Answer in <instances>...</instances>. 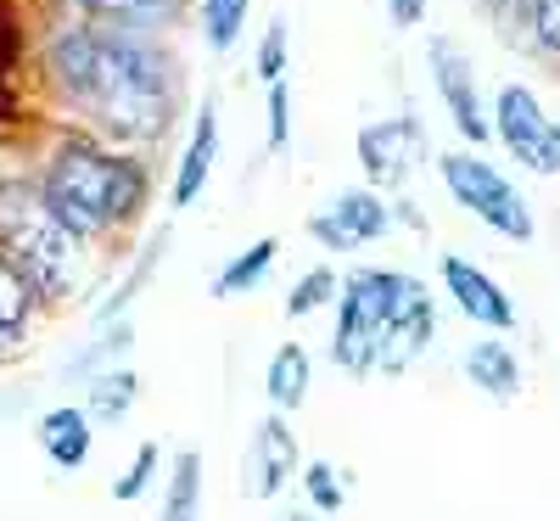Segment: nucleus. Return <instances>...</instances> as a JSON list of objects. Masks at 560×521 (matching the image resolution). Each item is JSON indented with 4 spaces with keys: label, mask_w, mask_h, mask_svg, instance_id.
I'll return each instance as SVG.
<instances>
[{
    "label": "nucleus",
    "mask_w": 560,
    "mask_h": 521,
    "mask_svg": "<svg viewBox=\"0 0 560 521\" xmlns=\"http://www.w3.org/2000/svg\"><path fill=\"white\" fill-rule=\"evenodd\" d=\"M331 298H337V275L331 269H308L292 287V298H287V314H314L319 303H331Z\"/></svg>",
    "instance_id": "22"
},
{
    "label": "nucleus",
    "mask_w": 560,
    "mask_h": 521,
    "mask_svg": "<svg viewBox=\"0 0 560 521\" xmlns=\"http://www.w3.org/2000/svg\"><path fill=\"white\" fill-rule=\"evenodd\" d=\"M152 471H158V443H140L135 449V465H129V477L113 488L118 499H140V494H147V483H152Z\"/></svg>",
    "instance_id": "25"
},
{
    "label": "nucleus",
    "mask_w": 560,
    "mask_h": 521,
    "mask_svg": "<svg viewBox=\"0 0 560 521\" xmlns=\"http://www.w3.org/2000/svg\"><path fill=\"white\" fill-rule=\"evenodd\" d=\"M308 382H314V370H308V348L303 343H280L269 370H264V387H269V404L275 409H298L308 398Z\"/></svg>",
    "instance_id": "16"
},
{
    "label": "nucleus",
    "mask_w": 560,
    "mask_h": 521,
    "mask_svg": "<svg viewBox=\"0 0 560 521\" xmlns=\"http://www.w3.org/2000/svg\"><path fill=\"white\" fill-rule=\"evenodd\" d=\"M443 287H448V298L459 303V314L471 325H488V331H510V325H516V303H510L499 280H488V269H477L471 258L448 253L443 258Z\"/></svg>",
    "instance_id": "11"
},
{
    "label": "nucleus",
    "mask_w": 560,
    "mask_h": 521,
    "mask_svg": "<svg viewBox=\"0 0 560 521\" xmlns=\"http://www.w3.org/2000/svg\"><path fill=\"white\" fill-rule=\"evenodd\" d=\"M34 280L0 253V359L7 354H18L23 343H28V314H34Z\"/></svg>",
    "instance_id": "14"
},
{
    "label": "nucleus",
    "mask_w": 560,
    "mask_h": 521,
    "mask_svg": "<svg viewBox=\"0 0 560 521\" xmlns=\"http://www.w3.org/2000/svg\"><path fill=\"white\" fill-rule=\"evenodd\" d=\"M90 23L107 28H129V34H152V28H174L185 18V0H73Z\"/></svg>",
    "instance_id": "13"
},
{
    "label": "nucleus",
    "mask_w": 560,
    "mask_h": 521,
    "mask_svg": "<svg viewBox=\"0 0 560 521\" xmlns=\"http://www.w3.org/2000/svg\"><path fill=\"white\" fill-rule=\"evenodd\" d=\"M443 185H448V197H454L465 213H477L488 230L510 235V242H533V208H527V197H522L488 158H477V152H448V158H443Z\"/></svg>",
    "instance_id": "5"
},
{
    "label": "nucleus",
    "mask_w": 560,
    "mask_h": 521,
    "mask_svg": "<svg viewBox=\"0 0 560 521\" xmlns=\"http://www.w3.org/2000/svg\"><path fill=\"white\" fill-rule=\"evenodd\" d=\"M387 12H393V23H398V28H409V23H420L427 0H387Z\"/></svg>",
    "instance_id": "28"
},
{
    "label": "nucleus",
    "mask_w": 560,
    "mask_h": 521,
    "mask_svg": "<svg viewBox=\"0 0 560 521\" xmlns=\"http://www.w3.org/2000/svg\"><path fill=\"white\" fill-rule=\"evenodd\" d=\"M427 62H432V79H438V96L448 107V118L459 124V135L471 140V147H482V140L493 135V118L482 107V90H477V73H471V57H459L454 39H432L427 45Z\"/></svg>",
    "instance_id": "8"
},
{
    "label": "nucleus",
    "mask_w": 560,
    "mask_h": 521,
    "mask_svg": "<svg viewBox=\"0 0 560 521\" xmlns=\"http://www.w3.org/2000/svg\"><path fill=\"white\" fill-rule=\"evenodd\" d=\"M269 521H314V516H308V510H275Z\"/></svg>",
    "instance_id": "29"
},
{
    "label": "nucleus",
    "mask_w": 560,
    "mask_h": 521,
    "mask_svg": "<svg viewBox=\"0 0 560 521\" xmlns=\"http://www.w3.org/2000/svg\"><path fill=\"white\" fill-rule=\"evenodd\" d=\"M493 135L499 147L516 158L533 174H560V124L538 107L533 90L522 84H504L499 102H493Z\"/></svg>",
    "instance_id": "6"
},
{
    "label": "nucleus",
    "mask_w": 560,
    "mask_h": 521,
    "mask_svg": "<svg viewBox=\"0 0 560 521\" xmlns=\"http://www.w3.org/2000/svg\"><path fill=\"white\" fill-rule=\"evenodd\" d=\"M39 443H45V454H51L62 471L84 465V454H90V420H84V409H51L39 420Z\"/></svg>",
    "instance_id": "17"
},
{
    "label": "nucleus",
    "mask_w": 560,
    "mask_h": 521,
    "mask_svg": "<svg viewBox=\"0 0 560 521\" xmlns=\"http://www.w3.org/2000/svg\"><path fill=\"white\" fill-rule=\"evenodd\" d=\"M393 224V208L376 197V192H342L337 202H325L314 219H308V235L331 253H359L370 242H382Z\"/></svg>",
    "instance_id": "7"
},
{
    "label": "nucleus",
    "mask_w": 560,
    "mask_h": 521,
    "mask_svg": "<svg viewBox=\"0 0 560 521\" xmlns=\"http://www.w3.org/2000/svg\"><path fill=\"white\" fill-rule=\"evenodd\" d=\"M242 28H247V0H202V34L213 51H230Z\"/></svg>",
    "instance_id": "21"
},
{
    "label": "nucleus",
    "mask_w": 560,
    "mask_h": 521,
    "mask_svg": "<svg viewBox=\"0 0 560 521\" xmlns=\"http://www.w3.org/2000/svg\"><path fill=\"white\" fill-rule=\"evenodd\" d=\"M269 264H275V242H253L242 258L224 264V275L213 280V298H242V292H253L258 280L269 275Z\"/></svg>",
    "instance_id": "20"
},
{
    "label": "nucleus",
    "mask_w": 560,
    "mask_h": 521,
    "mask_svg": "<svg viewBox=\"0 0 560 521\" xmlns=\"http://www.w3.org/2000/svg\"><path fill=\"white\" fill-rule=\"evenodd\" d=\"M527 18H533V39L549 57H560V0H533Z\"/></svg>",
    "instance_id": "26"
},
{
    "label": "nucleus",
    "mask_w": 560,
    "mask_h": 521,
    "mask_svg": "<svg viewBox=\"0 0 560 521\" xmlns=\"http://www.w3.org/2000/svg\"><path fill=\"white\" fill-rule=\"evenodd\" d=\"M465 375H471V387H482L488 398H516L522 393V364L504 343H477L465 354Z\"/></svg>",
    "instance_id": "15"
},
{
    "label": "nucleus",
    "mask_w": 560,
    "mask_h": 521,
    "mask_svg": "<svg viewBox=\"0 0 560 521\" xmlns=\"http://www.w3.org/2000/svg\"><path fill=\"white\" fill-rule=\"evenodd\" d=\"M213 158H219V107L202 102L197 113V129H191V147L179 158V174H174V208H191L202 197V185L213 174Z\"/></svg>",
    "instance_id": "12"
},
{
    "label": "nucleus",
    "mask_w": 560,
    "mask_h": 521,
    "mask_svg": "<svg viewBox=\"0 0 560 521\" xmlns=\"http://www.w3.org/2000/svg\"><path fill=\"white\" fill-rule=\"evenodd\" d=\"M197 510H202V460L179 454L168 477V499H163V521H197Z\"/></svg>",
    "instance_id": "19"
},
{
    "label": "nucleus",
    "mask_w": 560,
    "mask_h": 521,
    "mask_svg": "<svg viewBox=\"0 0 560 521\" xmlns=\"http://www.w3.org/2000/svg\"><path fill=\"white\" fill-rule=\"evenodd\" d=\"M90 382V415L96 420H124L129 415V404H135V393H140V382H135V370H90L84 375Z\"/></svg>",
    "instance_id": "18"
},
{
    "label": "nucleus",
    "mask_w": 560,
    "mask_h": 521,
    "mask_svg": "<svg viewBox=\"0 0 560 521\" xmlns=\"http://www.w3.org/2000/svg\"><path fill=\"white\" fill-rule=\"evenodd\" d=\"M292 471H298V438H292V426L280 420V415H264L253 443H247V465H242L247 494L253 499H275L280 488L292 483Z\"/></svg>",
    "instance_id": "10"
},
{
    "label": "nucleus",
    "mask_w": 560,
    "mask_h": 521,
    "mask_svg": "<svg viewBox=\"0 0 560 521\" xmlns=\"http://www.w3.org/2000/svg\"><path fill=\"white\" fill-rule=\"evenodd\" d=\"M438 337L432 292L404 269H353L342 280L331 359L348 375H404Z\"/></svg>",
    "instance_id": "2"
},
{
    "label": "nucleus",
    "mask_w": 560,
    "mask_h": 521,
    "mask_svg": "<svg viewBox=\"0 0 560 521\" xmlns=\"http://www.w3.org/2000/svg\"><path fill=\"white\" fill-rule=\"evenodd\" d=\"M39 192L79 242H90V235L129 224L140 213V202H147V169L129 152H107L84 135H62Z\"/></svg>",
    "instance_id": "3"
},
{
    "label": "nucleus",
    "mask_w": 560,
    "mask_h": 521,
    "mask_svg": "<svg viewBox=\"0 0 560 521\" xmlns=\"http://www.w3.org/2000/svg\"><path fill=\"white\" fill-rule=\"evenodd\" d=\"M287 129H292V90L287 79L269 84V147H287Z\"/></svg>",
    "instance_id": "27"
},
{
    "label": "nucleus",
    "mask_w": 560,
    "mask_h": 521,
    "mask_svg": "<svg viewBox=\"0 0 560 521\" xmlns=\"http://www.w3.org/2000/svg\"><path fill=\"white\" fill-rule=\"evenodd\" d=\"M420 152H427V135H420L415 118H382V124L359 129V163H364L370 185H382V192H404Z\"/></svg>",
    "instance_id": "9"
},
{
    "label": "nucleus",
    "mask_w": 560,
    "mask_h": 521,
    "mask_svg": "<svg viewBox=\"0 0 560 521\" xmlns=\"http://www.w3.org/2000/svg\"><path fill=\"white\" fill-rule=\"evenodd\" d=\"M258 73L275 84L280 73H287V23H269L264 28V45H258Z\"/></svg>",
    "instance_id": "23"
},
{
    "label": "nucleus",
    "mask_w": 560,
    "mask_h": 521,
    "mask_svg": "<svg viewBox=\"0 0 560 521\" xmlns=\"http://www.w3.org/2000/svg\"><path fill=\"white\" fill-rule=\"evenodd\" d=\"M303 483H308V499H314L319 510H342V477H337L331 465H308Z\"/></svg>",
    "instance_id": "24"
},
{
    "label": "nucleus",
    "mask_w": 560,
    "mask_h": 521,
    "mask_svg": "<svg viewBox=\"0 0 560 521\" xmlns=\"http://www.w3.org/2000/svg\"><path fill=\"white\" fill-rule=\"evenodd\" d=\"M0 253H7L39 298H62L79 280V235L51 213L39 185H7L0 192Z\"/></svg>",
    "instance_id": "4"
},
{
    "label": "nucleus",
    "mask_w": 560,
    "mask_h": 521,
    "mask_svg": "<svg viewBox=\"0 0 560 521\" xmlns=\"http://www.w3.org/2000/svg\"><path fill=\"white\" fill-rule=\"evenodd\" d=\"M45 73L68 96L73 113H84L118 147H152L174 124L179 107V62L152 45L147 34L107 28V23H73L45 45Z\"/></svg>",
    "instance_id": "1"
}]
</instances>
